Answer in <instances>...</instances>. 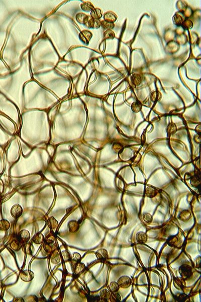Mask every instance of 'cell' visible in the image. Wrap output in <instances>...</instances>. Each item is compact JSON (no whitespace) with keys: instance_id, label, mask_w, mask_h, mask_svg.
Returning a JSON list of instances; mask_svg holds the SVG:
<instances>
[{"instance_id":"6da1fadb","label":"cell","mask_w":201,"mask_h":302,"mask_svg":"<svg viewBox=\"0 0 201 302\" xmlns=\"http://www.w3.org/2000/svg\"><path fill=\"white\" fill-rule=\"evenodd\" d=\"M179 271L180 275L184 279L190 278L193 273L191 267L186 264H184L180 266L179 269Z\"/></svg>"},{"instance_id":"7a4b0ae2","label":"cell","mask_w":201,"mask_h":302,"mask_svg":"<svg viewBox=\"0 0 201 302\" xmlns=\"http://www.w3.org/2000/svg\"><path fill=\"white\" fill-rule=\"evenodd\" d=\"M92 37V34L91 32H90L89 31H87V30L83 31L80 32V34H79V38L80 39V40L86 45L89 44Z\"/></svg>"},{"instance_id":"3957f363","label":"cell","mask_w":201,"mask_h":302,"mask_svg":"<svg viewBox=\"0 0 201 302\" xmlns=\"http://www.w3.org/2000/svg\"><path fill=\"white\" fill-rule=\"evenodd\" d=\"M131 279L130 277L127 276H123L119 279L118 283L119 287L122 288H127L131 285Z\"/></svg>"},{"instance_id":"277c9868","label":"cell","mask_w":201,"mask_h":302,"mask_svg":"<svg viewBox=\"0 0 201 302\" xmlns=\"http://www.w3.org/2000/svg\"><path fill=\"white\" fill-rule=\"evenodd\" d=\"M11 214L14 218H18L20 217L23 213V209L19 205H14L11 211Z\"/></svg>"},{"instance_id":"5b68a950","label":"cell","mask_w":201,"mask_h":302,"mask_svg":"<svg viewBox=\"0 0 201 302\" xmlns=\"http://www.w3.org/2000/svg\"><path fill=\"white\" fill-rule=\"evenodd\" d=\"M34 273L32 271L29 270H26L22 273L21 275V278L23 281L26 282L32 281L34 277Z\"/></svg>"},{"instance_id":"8992f818","label":"cell","mask_w":201,"mask_h":302,"mask_svg":"<svg viewBox=\"0 0 201 302\" xmlns=\"http://www.w3.org/2000/svg\"><path fill=\"white\" fill-rule=\"evenodd\" d=\"M91 17L86 15L84 13H79L77 14L76 16V20L80 23L83 24L84 25L87 26L88 22L90 19Z\"/></svg>"},{"instance_id":"52a82bcc","label":"cell","mask_w":201,"mask_h":302,"mask_svg":"<svg viewBox=\"0 0 201 302\" xmlns=\"http://www.w3.org/2000/svg\"><path fill=\"white\" fill-rule=\"evenodd\" d=\"M101 26V22L99 20L94 19L91 17L86 26L90 28L97 29V28H99Z\"/></svg>"},{"instance_id":"ba28073f","label":"cell","mask_w":201,"mask_h":302,"mask_svg":"<svg viewBox=\"0 0 201 302\" xmlns=\"http://www.w3.org/2000/svg\"><path fill=\"white\" fill-rule=\"evenodd\" d=\"M105 21L114 23L117 19V15L112 12H108L105 14L104 16Z\"/></svg>"},{"instance_id":"9c48e42d","label":"cell","mask_w":201,"mask_h":302,"mask_svg":"<svg viewBox=\"0 0 201 302\" xmlns=\"http://www.w3.org/2000/svg\"><path fill=\"white\" fill-rule=\"evenodd\" d=\"M96 255L98 259L101 261H104L108 258V254L107 251L105 249H100L98 251Z\"/></svg>"},{"instance_id":"30bf717a","label":"cell","mask_w":201,"mask_h":302,"mask_svg":"<svg viewBox=\"0 0 201 302\" xmlns=\"http://www.w3.org/2000/svg\"><path fill=\"white\" fill-rule=\"evenodd\" d=\"M30 234L29 232L26 230L22 231L18 235V240L20 242H26L29 239Z\"/></svg>"},{"instance_id":"8fae6325","label":"cell","mask_w":201,"mask_h":302,"mask_svg":"<svg viewBox=\"0 0 201 302\" xmlns=\"http://www.w3.org/2000/svg\"><path fill=\"white\" fill-rule=\"evenodd\" d=\"M91 15L92 18L96 20H99L103 16V13L101 9L99 8H94L92 11Z\"/></svg>"},{"instance_id":"7c38bea8","label":"cell","mask_w":201,"mask_h":302,"mask_svg":"<svg viewBox=\"0 0 201 302\" xmlns=\"http://www.w3.org/2000/svg\"><path fill=\"white\" fill-rule=\"evenodd\" d=\"M136 239L138 243H140V244H143L147 240V236L144 233H138L136 236Z\"/></svg>"},{"instance_id":"4fadbf2b","label":"cell","mask_w":201,"mask_h":302,"mask_svg":"<svg viewBox=\"0 0 201 302\" xmlns=\"http://www.w3.org/2000/svg\"><path fill=\"white\" fill-rule=\"evenodd\" d=\"M81 8L83 10L87 12L92 11L94 9L93 5L90 2L84 3L83 4L81 5Z\"/></svg>"},{"instance_id":"5bb4252c","label":"cell","mask_w":201,"mask_h":302,"mask_svg":"<svg viewBox=\"0 0 201 302\" xmlns=\"http://www.w3.org/2000/svg\"><path fill=\"white\" fill-rule=\"evenodd\" d=\"M132 82L135 86H138L141 83L142 79L141 76L138 74H133L131 76Z\"/></svg>"},{"instance_id":"9a60e30c","label":"cell","mask_w":201,"mask_h":302,"mask_svg":"<svg viewBox=\"0 0 201 302\" xmlns=\"http://www.w3.org/2000/svg\"><path fill=\"white\" fill-rule=\"evenodd\" d=\"M115 33L111 30H107L104 32V38L106 39H112L115 37Z\"/></svg>"},{"instance_id":"2e32d148","label":"cell","mask_w":201,"mask_h":302,"mask_svg":"<svg viewBox=\"0 0 201 302\" xmlns=\"http://www.w3.org/2000/svg\"><path fill=\"white\" fill-rule=\"evenodd\" d=\"M101 26L105 29L111 30L114 27L115 25L114 23L108 22L104 20L101 22Z\"/></svg>"},{"instance_id":"e0dca14e","label":"cell","mask_w":201,"mask_h":302,"mask_svg":"<svg viewBox=\"0 0 201 302\" xmlns=\"http://www.w3.org/2000/svg\"><path fill=\"white\" fill-rule=\"evenodd\" d=\"M119 287H120L118 283H117L116 282H113L109 286V289L112 293H116V292H118V291L119 289Z\"/></svg>"},{"instance_id":"ac0fdd59","label":"cell","mask_w":201,"mask_h":302,"mask_svg":"<svg viewBox=\"0 0 201 302\" xmlns=\"http://www.w3.org/2000/svg\"><path fill=\"white\" fill-rule=\"evenodd\" d=\"M111 299L112 302H120L121 300V297L118 294L116 293H113L111 296Z\"/></svg>"},{"instance_id":"d6986e66","label":"cell","mask_w":201,"mask_h":302,"mask_svg":"<svg viewBox=\"0 0 201 302\" xmlns=\"http://www.w3.org/2000/svg\"><path fill=\"white\" fill-rule=\"evenodd\" d=\"M174 23L178 25H181L183 23V20H182V17H181L180 15H175L174 18Z\"/></svg>"},{"instance_id":"ffe728a7","label":"cell","mask_w":201,"mask_h":302,"mask_svg":"<svg viewBox=\"0 0 201 302\" xmlns=\"http://www.w3.org/2000/svg\"><path fill=\"white\" fill-rule=\"evenodd\" d=\"M109 296V293L108 291H107L106 290H104L102 292V294H101V298H102V300H104V301H106V300H108Z\"/></svg>"},{"instance_id":"44dd1931","label":"cell","mask_w":201,"mask_h":302,"mask_svg":"<svg viewBox=\"0 0 201 302\" xmlns=\"http://www.w3.org/2000/svg\"><path fill=\"white\" fill-rule=\"evenodd\" d=\"M43 240V236L42 235H41V236H40L39 235H38L37 236L34 237V242L36 243L40 244V243L42 242Z\"/></svg>"},{"instance_id":"7402d4cb","label":"cell","mask_w":201,"mask_h":302,"mask_svg":"<svg viewBox=\"0 0 201 302\" xmlns=\"http://www.w3.org/2000/svg\"><path fill=\"white\" fill-rule=\"evenodd\" d=\"M183 26H184V28H190L192 27L193 24L192 23V22L190 21V20H186V21H184V22L182 23Z\"/></svg>"},{"instance_id":"603a6c76","label":"cell","mask_w":201,"mask_h":302,"mask_svg":"<svg viewBox=\"0 0 201 302\" xmlns=\"http://www.w3.org/2000/svg\"><path fill=\"white\" fill-rule=\"evenodd\" d=\"M144 221H145L146 222H149V220H150V221H151L152 220V218L150 215H145L144 217Z\"/></svg>"},{"instance_id":"cb8c5ba5","label":"cell","mask_w":201,"mask_h":302,"mask_svg":"<svg viewBox=\"0 0 201 302\" xmlns=\"http://www.w3.org/2000/svg\"><path fill=\"white\" fill-rule=\"evenodd\" d=\"M186 297V295H180V296H179V297H178V300H180V301H182V300H185Z\"/></svg>"}]
</instances>
